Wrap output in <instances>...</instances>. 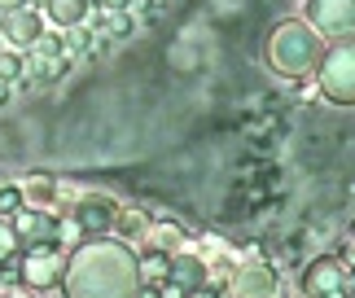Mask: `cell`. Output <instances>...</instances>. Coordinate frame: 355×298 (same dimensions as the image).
<instances>
[{
    "label": "cell",
    "mask_w": 355,
    "mask_h": 298,
    "mask_svg": "<svg viewBox=\"0 0 355 298\" xmlns=\"http://www.w3.org/2000/svg\"><path fill=\"white\" fill-rule=\"evenodd\" d=\"M136 286H141L136 259L110 241L84 246L71 263V277H66L71 298H136Z\"/></svg>",
    "instance_id": "cell-1"
},
{
    "label": "cell",
    "mask_w": 355,
    "mask_h": 298,
    "mask_svg": "<svg viewBox=\"0 0 355 298\" xmlns=\"http://www.w3.org/2000/svg\"><path fill=\"white\" fill-rule=\"evenodd\" d=\"M49 18L71 31V26H79L88 18V0H49Z\"/></svg>",
    "instance_id": "cell-12"
},
{
    "label": "cell",
    "mask_w": 355,
    "mask_h": 298,
    "mask_svg": "<svg viewBox=\"0 0 355 298\" xmlns=\"http://www.w3.org/2000/svg\"><path fill=\"white\" fill-rule=\"evenodd\" d=\"M0 79H22V58L0 49Z\"/></svg>",
    "instance_id": "cell-18"
},
{
    "label": "cell",
    "mask_w": 355,
    "mask_h": 298,
    "mask_svg": "<svg viewBox=\"0 0 355 298\" xmlns=\"http://www.w3.org/2000/svg\"><path fill=\"white\" fill-rule=\"evenodd\" d=\"M320 88H324V97L338 101V105H351V101H355V84H351V44H338L329 58H324Z\"/></svg>",
    "instance_id": "cell-4"
},
{
    "label": "cell",
    "mask_w": 355,
    "mask_h": 298,
    "mask_svg": "<svg viewBox=\"0 0 355 298\" xmlns=\"http://www.w3.org/2000/svg\"><path fill=\"white\" fill-rule=\"evenodd\" d=\"M114 215L119 211L105 198H84V202H79V211H75V224L84 228V233H110V228H114Z\"/></svg>",
    "instance_id": "cell-8"
},
{
    "label": "cell",
    "mask_w": 355,
    "mask_h": 298,
    "mask_svg": "<svg viewBox=\"0 0 355 298\" xmlns=\"http://www.w3.org/2000/svg\"><path fill=\"white\" fill-rule=\"evenodd\" d=\"M154 294H158V298H184L189 290H180L175 281H158V286H154Z\"/></svg>",
    "instance_id": "cell-20"
},
{
    "label": "cell",
    "mask_w": 355,
    "mask_h": 298,
    "mask_svg": "<svg viewBox=\"0 0 355 298\" xmlns=\"http://www.w3.org/2000/svg\"><path fill=\"white\" fill-rule=\"evenodd\" d=\"M26 207V202H22V189L18 184H5V189H0V215H18Z\"/></svg>",
    "instance_id": "cell-15"
},
{
    "label": "cell",
    "mask_w": 355,
    "mask_h": 298,
    "mask_svg": "<svg viewBox=\"0 0 355 298\" xmlns=\"http://www.w3.org/2000/svg\"><path fill=\"white\" fill-rule=\"evenodd\" d=\"M136 277H141V281L167 277V254H149V259H141V263H136Z\"/></svg>",
    "instance_id": "cell-14"
},
{
    "label": "cell",
    "mask_w": 355,
    "mask_h": 298,
    "mask_svg": "<svg viewBox=\"0 0 355 298\" xmlns=\"http://www.w3.org/2000/svg\"><path fill=\"white\" fill-rule=\"evenodd\" d=\"M268 58H272V66H281L285 75H303L307 66L316 62V35H311L303 22H285V26H277V35H272Z\"/></svg>",
    "instance_id": "cell-2"
},
{
    "label": "cell",
    "mask_w": 355,
    "mask_h": 298,
    "mask_svg": "<svg viewBox=\"0 0 355 298\" xmlns=\"http://www.w3.org/2000/svg\"><path fill=\"white\" fill-rule=\"evenodd\" d=\"M97 40H92V31H84V26H71V35H66V49L71 53H88Z\"/></svg>",
    "instance_id": "cell-16"
},
{
    "label": "cell",
    "mask_w": 355,
    "mask_h": 298,
    "mask_svg": "<svg viewBox=\"0 0 355 298\" xmlns=\"http://www.w3.org/2000/svg\"><path fill=\"white\" fill-rule=\"evenodd\" d=\"M13 250H18V237H13V224L5 220V215H0V263H5Z\"/></svg>",
    "instance_id": "cell-17"
},
{
    "label": "cell",
    "mask_w": 355,
    "mask_h": 298,
    "mask_svg": "<svg viewBox=\"0 0 355 298\" xmlns=\"http://www.w3.org/2000/svg\"><path fill=\"white\" fill-rule=\"evenodd\" d=\"M18 189H22V202H40V207L53 202V180H49V175H31V180L18 184Z\"/></svg>",
    "instance_id": "cell-13"
},
{
    "label": "cell",
    "mask_w": 355,
    "mask_h": 298,
    "mask_svg": "<svg viewBox=\"0 0 355 298\" xmlns=\"http://www.w3.org/2000/svg\"><path fill=\"white\" fill-rule=\"evenodd\" d=\"M5 35L13 40V44H35L44 31H40V18H35L31 9H13L9 22H5Z\"/></svg>",
    "instance_id": "cell-11"
},
{
    "label": "cell",
    "mask_w": 355,
    "mask_h": 298,
    "mask_svg": "<svg viewBox=\"0 0 355 298\" xmlns=\"http://www.w3.org/2000/svg\"><path fill=\"white\" fill-rule=\"evenodd\" d=\"M303 298H311V294H303Z\"/></svg>",
    "instance_id": "cell-26"
},
{
    "label": "cell",
    "mask_w": 355,
    "mask_h": 298,
    "mask_svg": "<svg viewBox=\"0 0 355 298\" xmlns=\"http://www.w3.org/2000/svg\"><path fill=\"white\" fill-rule=\"evenodd\" d=\"M149 5H162V0H149Z\"/></svg>",
    "instance_id": "cell-25"
},
{
    "label": "cell",
    "mask_w": 355,
    "mask_h": 298,
    "mask_svg": "<svg viewBox=\"0 0 355 298\" xmlns=\"http://www.w3.org/2000/svg\"><path fill=\"white\" fill-rule=\"evenodd\" d=\"M0 9H5V13H13V9H26V0H0Z\"/></svg>",
    "instance_id": "cell-23"
},
{
    "label": "cell",
    "mask_w": 355,
    "mask_h": 298,
    "mask_svg": "<svg viewBox=\"0 0 355 298\" xmlns=\"http://www.w3.org/2000/svg\"><path fill=\"white\" fill-rule=\"evenodd\" d=\"M233 290L241 298H272L277 294V272L263 263H254V268H241V272L233 277Z\"/></svg>",
    "instance_id": "cell-7"
},
{
    "label": "cell",
    "mask_w": 355,
    "mask_h": 298,
    "mask_svg": "<svg viewBox=\"0 0 355 298\" xmlns=\"http://www.w3.org/2000/svg\"><path fill=\"white\" fill-rule=\"evenodd\" d=\"M13 237L26 241V246H40V241H58V224H53L44 211H18V215H13Z\"/></svg>",
    "instance_id": "cell-6"
},
{
    "label": "cell",
    "mask_w": 355,
    "mask_h": 298,
    "mask_svg": "<svg viewBox=\"0 0 355 298\" xmlns=\"http://www.w3.org/2000/svg\"><path fill=\"white\" fill-rule=\"evenodd\" d=\"M347 286V268L338 263V259H316L303 272V294H311V298H324V294H338Z\"/></svg>",
    "instance_id": "cell-5"
},
{
    "label": "cell",
    "mask_w": 355,
    "mask_h": 298,
    "mask_svg": "<svg viewBox=\"0 0 355 298\" xmlns=\"http://www.w3.org/2000/svg\"><path fill=\"white\" fill-rule=\"evenodd\" d=\"M9 97V84H5V79H0V101H5Z\"/></svg>",
    "instance_id": "cell-24"
},
{
    "label": "cell",
    "mask_w": 355,
    "mask_h": 298,
    "mask_svg": "<svg viewBox=\"0 0 355 298\" xmlns=\"http://www.w3.org/2000/svg\"><path fill=\"white\" fill-rule=\"evenodd\" d=\"M31 53H40V58H62V40L58 35H40L31 44Z\"/></svg>",
    "instance_id": "cell-19"
},
{
    "label": "cell",
    "mask_w": 355,
    "mask_h": 298,
    "mask_svg": "<svg viewBox=\"0 0 355 298\" xmlns=\"http://www.w3.org/2000/svg\"><path fill=\"white\" fill-rule=\"evenodd\" d=\"M351 5L355 0H316V22L334 35H351V22H355Z\"/></svg>",
    "instance_id": "cell-9"
},
{
    "label": "cell",
    "mask_w": 355,
    "mask_h": 298,
    "mask_svg": "<svg viewBox=\"0 0 355 298\" xmlns=\"http://www.w3.org/2000/svg\"><path fill=\"white\" fill-rule=\"evenodd\" d=\"M22 281H26V290H53L62 281V250L53 246V241L26 246V254H22Z\"/></svg>",
    "instance_id": "cell-3"
},
{
    "label": "cell",
    "mask_w": 355,
    "mask_h": 298,
    "mask_svg": "<svg viewBox=\"0 0 355 298\" xmlns=\"http://www.w3.org/2000/svg\"><path fill=\"white\" fill-rule=\"evenodd\" d=\"M101 9H132V0H97Z\"/></svg>",
    "instance_id": "cell-21"
},
{
    "label": "cell",
    "mask_w": 355,
    "mask_h": 298,
    "mask_svg": "<svg viewBox=\"0 0 355 298\" xmlns=\"http://www.w3.org/2000/svg\"><path fill=\"white\" fill-rule=\"evenodd\" d=\"M184 298H220V294H215V290H207V286H202V290H189Z\"/></svg>",
    "instance_id": "cell-22"
},
{
    "label": "cell",
    "mask_w": 355,
    "mask_h": 298,
    "mask_svg": "<svg viewBox=\"0 0 355 298\" xmlns=\"http://www.w3.org/2000/svg\"><path fill=\"white\" fill-rule=\"evenodd\" d=\"M162 281H175L180 290H202L207 268H202V259H193V254H175V259H167V277Z\"/></svg>",
    "instance_id": "cell-10"
}]
</instances>
